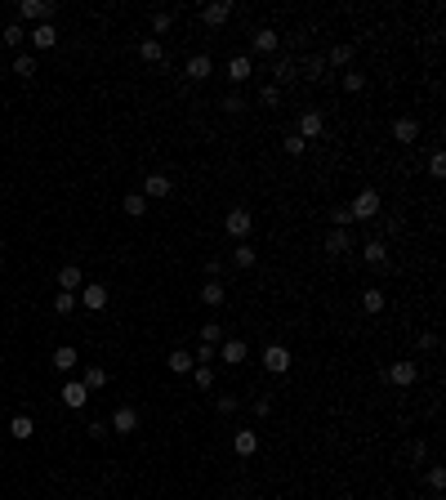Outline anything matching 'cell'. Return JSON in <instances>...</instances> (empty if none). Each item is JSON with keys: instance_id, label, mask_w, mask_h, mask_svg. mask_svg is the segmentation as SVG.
<instances>
[{"instance_id": "6da1fadb", "label": "cell", "mask_w": 446, "mask_h": 500, "mask_svg": "<svg viewBox=\"0 0 446 500\" xmlns=\"http://www.w3.org/2000/svg\"><path fill=\"white\" fill-rule=\"evenodd\" d=\"M384 214V197L375 192V188H362V192L348 201V219L353 223H371V219H379Z\"/></svg>"}, {"instance_id": "7a4b0ae2", "label": "cell", "mask_w": 446, "mask_h": 500, "mask_svg": "<svg viewBox=\"0 0 446 500\" xmlns=\"http://www.w3.org/2000/svg\"><path fill=\"white\" fill-rule=\"evenodd\" d=\"M250 228H254V214L245 210V206H232V210L223 214V232L232 241H245V237H250Z\"/></svg>"}, {"instance_id": "3957f363", "label": "cell", "mask_w": 446, "mask_h": 500, "mask_svg": "<svg viewBox=\"0 0 446 500\" xmlns=\"http://www.w3.org/2000/svg\"><path fill=\"white\" fill-rule=\"evenodd\" d=\"M54 14H59V9H54L50 0H18V23H23V27L27 23H32V27L36 23H54Z\"/></svg>"}, {"instance_id": "277c9868", "label": "cell", "mask_w": 446, "mask_h": 500, "mask_svg": "<svg viewBox=\"0 0 446 500\" xmlns=\"http://www.w3.org/2000/svg\"><path fill=\"white\" fill-rule=\"evenodd\" d=\"M108 299H112V290L103 286V281H85V286L76 290V304H81V308H90V313L108 308Z\"/></svg>"}, {"instance_id": "5b68a950", "label": "cell", "mask_w": 446, "mask_h": 500, "mask_svg": "<svg viewBox=\"0 0 446 500\" xmlns=\"http://www.w3.org/2000/svg\"><path fill=\"white\" fill-rule=\"evenodd\" d=\"M259 362H263V371H268V375H286L295 357H290V348H286V344H268V348L259 353Z\"/></svg>"}, {"instance_id": "8992f818", "label": "cell", "mask_w": 446, "mask_h": 500, "mask_svg": "<svg viewBox=\"0 0 446 500\" xmlns=\"http://www.w3.org/2000/svg\"><path fill=\"white\" fill-rule=\"evenodd\" d=\"M295 134L303 139V143H317V139L326 134V117H321L317 108H312V112H303V117H299V126H295Z\"/></svg>"}, {"instance_id": "52a82bcc", "label": "cell", "mask_w": 446, "mask_h": 500, "mask_svg": "<svg viewBox=\"0 0 446 500\" xmlns=\"http://www.w3.org/2000/svg\"><path fill=\"white\" fill-rule=\"evenodd\" d=\"M321 246H326L330 259H344V254H353V250H357V246H353V232H348V228H330Z\"/></svg>"}, {"instance_id": "ba28073f", "label": "cell", "mask_w": 446, "mask_h": 500, "mask_svg": "<svg viewBox=\"0 0 446 500\" xmlns=\"http://www.w3.org/2000/svg\"><path fill=\"white\" fill-rule=\"evenodd\" d=\"M415 380H420V366H415L411 357H402V362L388 366V384H397V389H411Z\"/></svg>"}, {"instance_id": "9c48e42d", "label": "cell", "mask_w": 446, "mask_h": 500, "mask_svg": "<svg viewBox=\"0 0 446 500\" xmlns=\"http://www.w3.org/2000/svg\"><path fill=\"white\" fill-rule=\"evenodd\" d=\"M223 77H227V81H232V85H245V81H250V77H254V63H250V59H245V54H232V59H227V63H223Z\"/></svg>"}, {"instance_id": "30bf717a", "label": "cell", "mask_w": 446, "mask_h": 500, "mask_svg": "<svg viewBox=\"0 0 446 500\" xmlns=\"http://www.w3.org/2000/svg\"><path fill=\"white\" fill-rule=\"evenodd\" d=\"M232 9H236L232 0H210V5L201 9V23H205V27H223L227 18H232Z\"/></svg>"}, {"instance_id": "8fae6325", "label": "cell", "mask_w": 446, "mask_h": 500, "mask_svg": "<svg viewBox=\"0 0 446 500\" xmlns=\"http://www.w3.org/2000/svg\"><path fill=\"white\" fill-rule=\"evenodd\" d=\"M183 77L187 81H210L214 77V59H210V54H192L187 68H183Z\"/></svg>"}, {"instance_id": "7c38bea8", "label": "cell", "mask_w": 446, "mask_h": 500, "mask_svg": "<svg viewBox=\"0 0 446 500\" xmlns=\"http://www.w3.org/2000/svg\"><path fill=\"white\" fill-rule=\"evenodd\" d=\"M362 259L371 263V268H384V263H388V241L384 237H366L362 241Z\"/></svg>"}, {"instance_id": "4fadbf2b", "label": "cell", "mask_w": 446, "mask_h": 500, "mask_svg": "<svg viewBox=\"0 0 446 500\" xmlns=\"http://www.w3.org/2000/svg\"><path fill=\"white\" fill-rule=\"evenodd\" d=\"M245 357H250V344H245V339H223V344H219V362L241 366Z\"/></svg>"}, {"instance_id": "5bb4252c", "label": "cell", "mask_w": 446, "mask_h": 500, "mask_svg": "<svg viewBox=\"0 0 446 500\" xmlns=\"http://www.w3.org/2000/svg\"><path fill=\"white\" fill-rule=\"evenodd\" d=\"M108 424H112V433H134V429H139V411L125 402V407L112 411V420H108Z\"/></svg>"}, {"instance_id": "9a60e30c", "label": "cell", "mask_w": 446, "mask_h": 500, "mask_svg": "<svg viewBox=\"0 0 446 500\" xmlns=\"http://www.w3.org/2000/svg\"><path fill=\"white\" fill-rule=\"evenodd\" d=\"M27 41H32L36 50H54V45H59V27L54 23H36L32 32H27Z\"/></svg>"}, {"instance_id": "2e32d148", "label": "cell", "mask_w": 446, "mask_h": 500, "mask_svg": "<svg viewBox=\"0 0 446 500\" xmlns=\"http://www.w3.org/2000/svg\"><path fill=\"white\" fill-rule=\"evenodd\" d=\"M277 41H281V36L272 32V27H254V32H250L254 54H272V59H277Z\"/></svg>"}, {"instance_id": "e0dca14e", "label": "cell", "mask_w": 446, "mask_h": 500, "mask_svg": "<svg viewBox=\"0 0 446 500\" xmlns=\"http://www.w3.org/2000/svg\"><path fill=\"white\" fill-rule=\"evenodd\" d=\"M232 451H236L241 460H250L254 451H259V433H254V429H236V433H232Z\"/></svg>"}, {"instance_id": "ac0fdd59", "label": "cell", "mask_w": 446, "mask_h": 500, "mask_svg": "<svg viewBox=\"0 0 446 500\" xmlns=\"http://www.w3.org/2000/svg\"><path fill=\"white\" fill-rule=\"evenodd\" d=\"M174 192V179L170 174H148L143 179V197H152V201H161V197H170Z\"/></svg>"}, {"instance_id": "d6986e66", "label": "cell", "mask_w": 446, "mask_h": 500, "mask_svg": "<svg viewBox=\"0 0 446 500\" xmlns=\"http://www.w3.org/2000/svg\"><path fill=\"white\" fill-rule=\"evenodd\" d=\"M295 77H299L295 59H286V54H277V63H272V85H277V90H281V85H290Z\"/></svg>"}, {"instance_id": "ffe728a7", "label": "cell", "mask_w": 446, "mask_h": 500, "mask_svg": "<svg viewBox=\"0 0 446 500\" xmlns=\"http://www.w3.org/2000/svg\"><path fill=\"white\" fill-rule=\"evenodd\" d=\"M85 402H90V389H85L81 380H68L63 384V407H72V411H81Z\"/></svg>"}, {"instance_id": "44dd1931", "label": "cell", "mask_w": 446, "mask_h": 500, "mask_svg": "<svg viewBox=\"0 0 446 500\" xmlns=\"http://www.w3.org/2000/svg\"><path fill=\"white\" fill-rule=\"evenodd\" d=\"M393 139L397 143H415V139H420V121L415 117H397L393 121Z\"/></svg>"}, {"instance_id": "7402d4cb", "label": "cell", "mask_w": 446, "mask_h": 500, "mask_svg": "<svg viewBox=\"0 0 446 500\" xmlns=\"http://www.w3.org/2000/svg\"><path fill=\"white\" fill-rule=\"evenodd\" d=\"M81 286H85V272L76 268V263H63V268H59V290H72V295H76Z\"/></svg>"}, {"instance_id": "603a6c76", "label": "cell", "mask_w": 446, "mask_h": 500, "mask_svg": "<svg viewBox=\"0 0 446 500\" xmlns=\"http://www.w3.org/2000/svg\"><path fill=\"white\" fill-rule=\"evenodd\" d=\"M76 362H81V353H76L72 344H63V348H54V371H76Z\"/></svg>"}, {"instance_id": "cb8c5ba5", "label": "cell", "mask_w": 446, "mask_h": 500, "mask_svg": "<svg viewBox=\"0 0 446 500\" xmlns=\"http://www.w3.org/2000/svg\"><path fill=\"white\" fill-rule=\"evenodd\" d=\"M326 59H321V54H312V59H303V68H299V77L303 81H326Z\"/></svg>"}, {"instance_id": "d4e9b609", "label": "cell", "mask_w": 446, "mask_h": 500, "mask_svg": "<svg viewBox=\"0 0 446 500\" xmlns=\"http://www.w3.org/2000/svg\"><path fill=\"white\" fill-rule=\"evenodd\" d=\"M139 59H143V63H161V59H165V41H156V36L139 41Z\"/></svg>"}, {"instance_id": "484cf974", "label": "cell", "mask_w": 446, "mask_h": 500, "mask_svg": "<svg viewBox=\"0 0 446 500\" xmlns=\"http://www.w3.org/2000/svg\"><path fill=\"white\" fill-rule=\"evenodd\" d=\"M223 299H227V286H223V281H205V286H201V304L205 308H219Z\"/></svg>"}, {"instance_id": "4316f807", "label": "cell", "mask_w": 446, "mask_h": 500, "mask_svg": "<svg viewBox=\"0 0 446 500\" xmlns=\"http://www.w3.org/2000/svg\"><path fill=\"white\" fill-rule=\"evenodd\" d=\"M81 384H85L90 393L108 389V371H103V366H85V371H81Z\"/></svg>"}, {"instance_id": "83f0119b", "label": "cell", "mask_w": 446, "mask_h": 500, "mask_svg": "<svg viewBox=\"0 0 446 500\" xmlns=\"http://www.w3.org/2000/svg\"><path fill=\"white\" fill-rule=\"evenodd\" d=\"M0 41H5L9 50H18V54H23V45H27V27H23V23H9L5 32H0Z\"/></svg>"}, {"instance_id": "f1b7e54d", "label": "cell", "mask_w": 446, "mask_h": 500, "mask_svg": "<svg viewBox=\"0 0 446 500\" xmlns=\"http://www.w3.org/2000/svg\"><path fill=\"white\" fill-rule=\"evenodd\" d=\"M254 259H259V250H254L250 241H236V250H232V268H254Z\"/></svg>"}, {"instance_id": "f546056e", "label": "cell", "mask_w": 446, "mask_h": 500, "mask_svg": "<svg viewBox=\"0 0 446 500\" xmlns=\"http://www.w3.org/2000/svg\"><path fill=\"white\" fill-rule=\"evenodd\" d=\"M32 433H36L32 416H14V420H9V438H14V442H27Z\"/></svg>"}, {"instance_id": "4dcf8cb0", "label": "cell", "mask_w": 446, "mask_h": 500, "mask_svg": "<svg viewBox=\"0 0 446 500\" xmlns=\"http://www.w3.org/2000/svg\"><path fill=\"white\" fill-rule=\"evenodd\" d=\"M353 45H335V50L330 54H321V59H326V68H348V63H353Z\"/></svg>"}, {"instance_id": "1f68e13d", "label": "cell", "mask_w": 446, "mask_h": 500, "mask_svg": "<svg viewBox=\"0 0 446 500\" xmlns=\"http://www.w3.org/2000/svg\"><path fill=\"white\" fill-rule=\"evenodd\" d=\"M192 384H196L201 393H210L214 384H219V375H214V366H192Z\"/></svg>"}, {"instance_id": "d6a6232c", "label": "cell", "mask_w": 446, "mask_h": 500, "mask_svg": "<svg viewBox=\"0 0 446 500\" xmlns=\"http://www.w3.org/2000/svg\"><path fill=\"white\" fill-rule=\"evenodd\" d=\"M384 304H388V299H384V290H379V286H366L362 290V308H366V313H384Z\"/></svg>"}, {"instance_id": "836d02e7", "label": "cell", "mask_w": 446, "mask_h": 500, "mask_svg": "<svg viewBox=\"0 0 446 500\" xmlns=\"http://www.w3.org/2000/svg\"><path fill=\"white\" fill-rule=\"evenodd\" d=\"M192 353H187V348H174V353H170V371H179V375H187V371H192Z\"/></svg>"}, {"instance_id": "e575fe53", "label": "cell", "mask_w": 446, "mask_h": 500, "mask_svg": "<svg viewBox=\"0 0 446 500\" xmlns=\"http://www.w3.org/2000/svg\"><path fill=\"white\" fill-rule=\"evenodd\" d=\"M281 152H286V157H303V152H308V143L290 130V134H281Z\"/></svg>"}, {"instance_id": "d590c367", "label": "cell", "mask_w": 446, "mask_h": 500, "mask_svg": "<svg viewBox=\"0 0 446 500\" xmlns=\"http://www.w3.org/2000/svg\"><path fill=\"white\" fill-rule=\"evenodd\" d=\"M219 108L227 112V117H236V112H245V94H241V90H227V94H223V103H219Z\"/></svg>"}, {"instance_id": "8d00e7d4", "label": "cell", "mask_w": 446, "mask_h": 500, "mask_svg": "<svg viewBox=\"0 0 446 500\" xmlns=\"http://www.w3.org/2000/svg\"><path fill=\"white\" fill-rule=\"evenodd\" d=\"M339 85H344V94H362L366 90V72H344Z\"/></svg>"}, {"instance_id": "74e56055", "label": "cell", "mask_w": 446, "mask_h": 500, "mask_svg": "<svg viewBox=\"0 0 446 500\" xmlns=\"http://www.w3.org/2000/svg\"><path fill=\"white\" fill-rule=\"evenodd\" d=\"M121 206H125V214H134V219H139V214H148V197L143 192H125V201H121Z\"/></svg>"}, {"instance_id": "f35d334b", "label": "cell", "mask_w": 446, "mask_h": 500, "mask_svg": "<svg viewBox=\"0 0 446 500\" xmlns=\"http://www.w3.org/2000/svg\"><path fill=\"white\" fill-rule=\"evenodd\" d=\"M170 27H174V14H170V9H156V14H152V32H156V41L170 32Z\"/></svg>"}, {"instance_id": "ab89813d", "label": "cell", "mask_w": 446, "mask_h": 500, "mask_svg": "<svg viewBox=\"0 0 446 500\" xmlns=\"http://www.w3.org/2000/svg\"><path fill=\"white\" fill-rule=\"evenodd\" d=\"M14 77H23V81L36 77V59H32V54H18V59H14Z\"/></svg>"}, {"instance_id": "60d3db41", "label": "cell", "mask_w": 446, "mask_h": 500, "mask_svg": "<svg viewBox=\"0 0 446 500\" xmlns=\"http://www.w3.org/2000/svg\"><path fill=\"white\" fill-rule=\"evenodd\" d=\"M54 313H59V317L76 313V295H72V290H59V295H54Z\"/></svg>"}, {"instance_id": "b9f144b4", "label": "cell", "mask_w": 446, "mask_h": 500, "mask_svg": "<svg viewBox=\"0 0 446 500\" xmlns=\"http://www.w3.org/2000/svg\"><path fill=\"white\" fill-rule=\"evenodd\" d=\"M259 108H281V90H277V85H263V90H259Z\"/></svg>"}, {"instance_id": "7bdbcfd3", "label": "cell", "mask_w": 446, "mask_h": 500, "mask_svg": "<svg viewBox=\"0 0 446 500\" xmlns=\"http://www.w3.org/2000/svg\"><path fill=\"white\" fill-rule=\"evenodd\" d=\"M201 344H214V348H219L223 344V326L219 322H205L201 326Z\"/></svg>"}, {"instance_id": "ee69618b", "label": "cell", "mask_w": 446, "mask_h": 500, "mask_svg": "<svg viewBox=\"0 0 446 500\" xmlns=\"http://www.w3.org/2000/svg\"><path fill=\"white\" fill-rule=\"evenodd\" d=\"M214 407H219V416H232V411L241 407V398H236V393H219V398H214Z\"/></svg>"}, {"instance_id": "f6af8a7d", "label": "cell", "mask_w": 446, "mask_h": 500, "mask_svg": "<svg viewBox=\"0 0 446 500\" xmlns=\"http://www.w3.org/2000/svg\"><path fill=\"white\" fill-rule=\"evenodd\" d=\"M85 433H90L94 442H103V438H112V424L108 420H90V424H85Z\"/></svg>"}, {"instance_id": "bcb514c9", "label": "cell", "mask_w": 446, "mask_h": 500, "mask_svg": "<svg viewBox=\"0 0 446 500\" xmlns=\"http://www.w3.org/2000/svg\"><path fill=\"white\" fill-rule=\"evenodd\" d=\"M424 483H429L433 492H442V487H446V469H442V465H429V474H424Z\"/></svg>"}, {"instance_id": "7dc6e473", "label": "cell", "mask_w": 446, "mask_h": 500, "mask_svg": "<svg viewBox=\"0 0 446 500\" xmlns=\"http://www.w3.org/2000/svg\"><path fill=\"white\" fill-rule=\"evenodd\" d=\"M348 206H330V228H348Z\"/></svg>"}, {"instance_id": "c3c4849f", "label": "cell", "mask_w": 446, "mask_h": 500, "mask_svg": "<svg viewBox=\"0 0 446 500\" xmlns=\"http://www.w3.org/2000/svg\"><path fill=\"white\" fill-rule=\"evenodd\" d=\"M205 277H210V281L223 277V259H219V254H205Z\"/></svg>"}, {"instance_id": "681fc988", "label": "cell", "mask_w": 446, "mask_h": 500, "mask_svg": "<svg viewBox=\"0 0 446 500\" xmlns=\"http://www.w3.org/2000/svg\"><path fill=\"white\" fill-rule=\"evenodd\" d=\"M429 174H433V179H446V157H442V152L429 157Z\"/></svg>"}, {"instance_id": "f907efd6", "label": "cell", "mask_w": 446, "mask_h": 500, "mask_svg": "<svg viewBox=\"0 0 446 500\" xmlns=\"http://www.w3.org/2000/svg\"><path fill=\"white\" fill-rule=\"evenodd\" d=\"M420 353H438V331H424L420 335Z\"/></svg>"}, {"instance_id": "816d5d0a", "label": "cell", "mask_w": 446, "mask_h": 500, "mask_svg": "<svg viewBox=\"0 0 446 500\" xmlns=\"http://www.w3.org/2000/svg\"><path fill=\"white\" fill-rule=\"evenodd\" d=\"M254 416H259V420L272 416V398H254Z\"/></svg>"}, {"instance_id": "f5cc1de1", "label": "cell", "mask_w": 446, "mask_h": 500, "mask_svg": "<svg viewBox=\"0 0 446 500\" xmlns=\"http://www.w3.org/2000/svg\"><path fill=\"white\" fill-rule=\"evenodd\" d=\"M411 456H415V465H420V460H429V442H415Z\"/></svg>"}, {"instance_id": "db71d44e", "label": "cell", "mask_w": 446, "mask_h": 500, "mask_svg": "<svg viewBox=\"0 0 446 500\" xmlns=\"http://www.w3.org/2000/svg\"><path fill=\"white\" fill-rule=\"evenodd\" d=\"M54 500H63V496H54Z\"/></svg>"}]
</instances>
